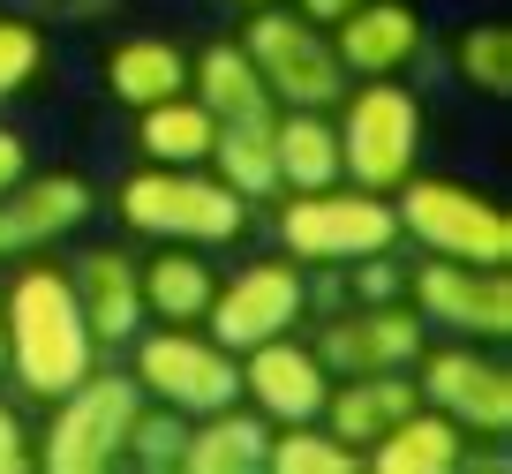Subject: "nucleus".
Here are the masks:
<instances>
[{"label": "nucleus", "instance_id": "nucleus-1", "mask_svg": "<svg viewBox=\"0 0 512 474\" xmlns=\"http://www.w3.org/2000/svg\"><path fill=\"white\" fill-rule=\"evenodd\" d=\"M0 339H8V369H0V377H16V392L46 399V407L98 362V339H91V324H83L68 264H23L16 279L0 286Z\"/></svg>", "mask_w": 512, "mask_h": 474}, {"label": "nucleus", "instance_id": "nucleus-2", "mask_svg": "<svg viewBox=\"0 0 512 474\" xmlns=\"http://www.w3.org/2000/svg\"><path fill=\"white\" fill-rule=\"evenodd\" d=\"M128 234L144 241H189V249H226L249 234V204L226 189L211 166H136L113 189Z\"/></svg>", "mask_w": 512, "mask_h": 474}, {"label": "nucleus", "instance_id": "nucleus-3", "mask_svg": "<svg viewBox=\"0 0 512 474\" xmlns=\"http://www.w3.org/2000/svg\"><path fill=\"white\" fill-rule=\"evenodd\" d=\"M332 128H339V174L354 189L392 196L422 158V98L400 76H354L332 98Z\"/></svg>", "mask_w": 512, "mask_h": 474}, {"label": "nucleus", "instance_id": "nucleus-4", "mask_svg": "<svg viewBox=\"0 0 512 474\" xmlns=\"http://www.w3.org/2000/svg\"><path fill=\"white\" fill-rule=\"evenodd\" d=\"M392 219L400 241L422 256H452V264H512V211L490 189L452 174H407L392 189Z\"/></svg>", "mask_w": 512, "mask_h": 474}, {"label": "nucleus", "instance_id": "nucleus-5", "mask_svg": "<svg viewBox=\"0 0 512 474\" xmlns=\"http://www.w3.org/2000/svg\"><path fill=\"white\" fill-rule=\"evenodd\" d=\"M136 407H144L136 377L91 362L61 399H53L46 437H31V467H46V474H106V467H121V444H128Z\"/></svg>", "mask_w": 512, "mask_h": 474}, {"label": "nucleus", "instance_id": "nucleus-6", "mask_svg": "<svg viewBox=\"0 0 512 474\" xmlns=\"http://www.w3.org/2000/svg\"><path fill=\"white\" fill-rule=\"evenodd\" d=\"M279 241H287L294 264L347 271V264H362V256L392 249V241H400V219H392V196L354 189V181H332V189L279 196Z\"/></svg>", "mask_w": 512, "mask_h": 474}, {"label": "nucleus", "instance_id": "nucleus-7", "mask_svg": "<svg viewBox=\"0 0 512 474\" xmlns=\"http://www.w3.org/2000/svg\"><path fill=\"white\" fill-rule=\"evenodd\" d=\"M128 347H136V362H128L136 392L174 414H211L241 399V354H226L204 324H144Z\"/></svg>", "mask_w": 512, "mask_h": 474}, {"label": "nucleus", "instance_id": "nucleus-8", "mask_svg": "<svg viewBox=\"0 0 512 474\" xmlns=\"http://www.w3.org/2000/svg\"><path fill=\"white\" fill-rule=\"evenodd\" d=\"M241 53L256 61L272 106H324L332 113V98L347 91V68H339V53H332V31L309 23L302 8H287V0H279V8H249Z\"/></svg>", "mask_w": 512, "mask_h": 474}, {"label": "nucleus", "instance_id": "nucleus-9", "mask_svg": "<svg viewBox=\"0 0 512 474\" xmlns=\"http://www.w3.org/2000/svg\"><path fill=\"white\" fill-rule=\"evenodd\" d=\"M415 392L422 407L452 414L467 437H505L512 429V369L497 339H445L415 354Z\"/></svg>", "mask_w": 512, "mask_h": 474}, {"label": "nucleus", "instance_id": "nucleus-10", "mask_svg": "<svg viewBox=\"0 0 512 474\" xmlns=\"http://www.w3.org/2000/svg\"><path fill=\"white\" fill-rule=\"evenodd\" d=\"M309 316V279L294 256H256V264H241L234 279L211 286V309H204V332L219 339L226 354H249L264 347V339L294 332Z\"/></svg>", "mask_w": 512, "mask_h": 474}, {"label": "nucleus", "instance_id": "nucleus-11", "mask_svg": "<svg viewBox=\"0 0 512 474\" xmlns=\"http://www.w3.org/2000/svg\"><path fill=\"white\" fill-rule=\"evenodd\" d=\"M407 309L445 339H505L512 332V279H505V264L430 256V264L407 271Z\"/></svg>", "mask_w": 512, "mask_h": 474}, {"label": "nucleus", "instance_id": "nucleus-12", "mask_svg": "<svg viewBox=\"0 0 512 474\" xmlns=\"http://www.w3.org/2000/svg\"><path fill=\"white\" fill-rule=\"evenodd\" d=\"M309 347L324 354L332 377H354V369H415V354L430 347V324H422L407 301H354Z\"/></svg>", "mask_w": 512, "mask_h": 474}, {"label": "nucleus", "instance_id": "nucleus-13", "mask_svg": "<svg viewBox=\"0 0 512 474\" xmlns=\"http://www.w3.org/2000/svg\"><path fill=\"white\" fill-rule=\"evenodd\" d=\"M324 392H332V369H324V354L309 347V339L279 332L264 339V347L241 354V399H249L264 422H317L324 414Z\"/></svg>", "mask_w": 512, "mask_h": 474}, {"label": "nucleus", "instance_id": "nucleus-14", "mask_svg": "<svg viewBox=\"0 0 512 474\" xmlns=\"http://www.w3.org/2000/svg\"><path fill=\"white\" fill-rule=\"evenodd\" d=\"M98 211L83 174H23L16 189H0V264L16 256H46L53 241H68Z\"/></svg>", "mask_w": 512, "mask_h": 474}, {"label": "nucleus", "instance_id": "nucleus-15", "mask_svg": "<svg viewBox=\"0 0 512 474\" xmlns=\"http://www.w3.org/2000/svg\"><path fill=\"white\" fill-rule=\"evenodd\" d=\"M332 53L339 68L354 76H407V68L430 53V16L415 0H362L332 23Z\"/></svg>", "mask_w": 512, "mask_h": 474}, {"label": "nucleus", "instance_id": "nucleus-16", "mask_svg": "<svg viewBox=\"0 0 512 474\" xmlns=\"http://www.w3.org/2000/svg\"><path fill=\"white\" fill-rule=\"evenodd\" d=\"M68 286H76L83 324H91L98 347H128V339L151 324V316H144V279H136V256L113 249V241L83 249L76 264H68Z\"/></svg>", "mask_w": 512, "mask_h": 474}, {"label": "nucleus", "instance_id": "nucleus-17", "mask_svg": "<svg viewBox=\"0 0 512 474\" xmlns=\"http://www.w3.org/2000/svg\"><path fill=\"white\" fill-rule=\"evenodd\" d=\"M415 407H422L415 369H354V377H332L317 422L332 429V437H347L354 452H369L384 429L400 422V414H415Z\"/></svg>", "mask_w": 512, "mask_h": 474}, {"label": "nucleus", "instance_id": "nucleus-18", "mask_svg": "<svg viewBox=\"0 0 512 474\" xmlns=\"http://www.w3.org/2000/svg\"><path fill=\"white\" fill-rule=\"evenodd\" d=\"M264 444H272V422L249 399H226L211 414H189L174 474H264Z\"/></svg>", "mask_w": 512, "mask_h": 474}, {"label": "nucleus", "instance_id": "nucleus-19", "mask_svg": "<svg viewBox=\"0 0 512 474\" xmlns=\"http://www.w3.org/2000/svg\"><path fill=\"white\" fill-rule=\"evenodd\" d=\"M136 279H144V316L151 324H204L219 271H211V256L189 249V241H159L151 256H136Z\"/></svg>", "mask_w": 512, "mask_h": 474}, {"label": "nucleus", "instance_id": "nucleus-20", "mask_svg": "<svg viewBox=\"0 0 512 474\" xmlns=\"http://www.w3.org/2000/svg\"><path fill=\"white\" fill-rule=\"evenodd\" d=\"M98 83H106L113 106L144 113V106H159V98L189 91V53H181L174 38H113L106 61H98Z\"/></svg>", "mask_w": 512, "mask_h": 474}, {"label": "nucleus", "instance_id": "nucleus-21", "mask_svg": "<svg viewBox=\"0 0 512 474\" xmlns=\"http://www.w3.org/2000/svg\"><path fill=\"white\" fill-rule=\"evenodd\" d=\"M467 444H475V437H467L452 414L415 407V414H400V422H392L377 444H369L362 467H377V474H460Z\"/></svg>", "mask_w": 512, "mask_h": 474}, {"label": "nucleus", "instance_id": "nucleus-22", "mask_svg": "<svg viewBox=\"0 0 512 474\" xmlns=\"http://www.w3.org/2000/svg\"><path fill=\"white\" fill-rule=\"evenodd\" d=\"M279 113V106H272ZM272 113H241V121H219L211 136V174L241 196V204H279V143H272Z\"/></svg>", "mask_w": 512, "mask_h": 474}, {"label": "nucleus", "instance_id": "nucleus-23", "mask_svg": "<svg viewBox=\"0 0 512 474\" xmlns=\"http://www.w3.org/2000/svg\"><path fill=\"white\" fill-rule=\"evenodd\" d=\"M272 143H279V196L347 181L339 174V128H332L324 106H279L272 113Z\"/></svg>", "mask_w": 512, "mask_h": 474}, {"label": "nucleus", "instance_id": "nucleus-24", "mask_svg": "<svg viewBox=\"0 0 512 474\" xmlns=\"http://www.w3.org/2000/svg\"><path fill=\"white\" fill-rule=\"evenodd\" d=\"M189 91L204 98L211 121L272 113V91H264V76H256V61L241 53V38H211L204 53H189Z\"/></svg>", "mask_w": 512, "mask_h": 474}, {"label": "nucleus", "instance_id": "nucleus-25", "mask_svg": "<svg viewBox=\"0 0 512 474\" xmlns=\"http://www.w3.org/2000/svg\"><path fill=\"white\" fill-rule=\"evenodd\" d=\"M211 136H219V121L204 113L196 91H174V98L136 113V151H144V166H204Z\"/></svg>", "mask_w": 512, "mask_h": 474}, {"label": "nucleus", "instance_id": "nucleus-26", "mask_svg": "<svg viewBox=\"0 0 512 474\" xmlns=\"http://www.w3.org/2000/svg\"><path fill=\"white\" fill-rule=\"evenodd\" d=\"M264 467L272 474H347V467H362V452L347 437H332L324 422H279L272 444H264Z\"/></svg>", "mask_w": 512, "mask_h": 474}, {"label": "nucleus", "instance_id": "nucleus-27", "mask_svg": "<svg viewBox=\"0 0 512 474\" xmlns=\"http://www.w3.org/2000/svg\"><path fill=\"white\" fill-rule=\"evenodd\" d=\"M452 76L482 98H512V23H467L452 38Z\"/></svg>", "mask_w": 512, "mask_h": 474}, {"label": "nucleus", "instance_id": "nucleus-28", "mask_svg": "<svg viewBox=\"0 0 512 474\" xmlns=\"http://www.w3.org/2000/svg\"><path fill=\"white\" fill-rule=\"evenodd\" d=\"M181 437H189V414L144 399V407H136V422H128L121 467H136V474H174V467H181Z\"/></svg>", "mask_w": 512, "mask_h": 474}, {"label": "nucleus", "instance_id": "nucleus-29", "mask_svg": "<svg viewBox=\"0 0 512 474\" xmlns=\"http://www.w3.org/2000/svg\"><path fill=\"white\" fill-rule=\"evenodd\" d=\"M38 68H46V31L31 16H16V8H0V98L31 91Z\"/></svg>", "mask_w": 512, "mask_h": 474}, {"label": "nucleus", "instance_id": "nucleus-30", "mask_svg": "<svg viewBox=\"0 0 512 474\" xmlns=\"http://www.w3.org/2000/svg\"><path fill=\"white\" fill-rule=\"evenodd\" d=\"M347 279H354V301H407V271L392 264V249L347 264Z\"/></svg>", "mask_w": 512, "mask_h": 474}, {"label": "nucleus", "instance_id": "nucleus-31", "mask_svg": "<svg viewBox=\"0 0 512 474\" xmlns=\"http://www.w3.org/2000/svg\"><path fill=\"white\" fill-rule=\"evenodd\" d=\"M0 474H31V429L8 399H0Z\"/></svg>", "mask_w": 512, "mask_h": 474}, {"label": "nucleus", "instance_id": "nucleus-32", "mask_svg": "<svg viewBox=\"0 0 512 474\" xmlns=\"http://www.w3.org/2000/svg\"><path fill=\"white\" fill-rule=\"evenodd\" d=\"M23 174H31V143H23V136H16V128L0 121V189H16V181H23Z\"/></svg>", "mask_w": 512, "mask_h": 474}, {"label": "nucleus", "instance_id": "nucleus-33", "mask_svg": "<svg viewBox=\"0 0 512 474\" xmlns=\"http://www.w3.org/2000/svg\"><path fill=\"white\" fill-rule=\"evenodd\" d=\"M294 8H302L309 23H324V31H332V23L347 16V8H362V0H294Z\"/></svg>", "mask_w": 512, "mask_h": 474}, {"label": "nucleus", "instance_id": "nucleus-34", "mask_svg": "<svg viewBox=\"0 0 512 474\" xmlns=\"http://www.w3.org/2000/svg\"><path fill=\"white\" fill-rule=\"evenodd\" d=\"M226 8H241V16H249V8H279V0H226Z\"/></svg>", "mask_w": 512, "mask_h": 474}, {"label": "nucleus", "instance_id": "nucleus-35", "mask_svg": "<svg viewBox=\"0 0 512 474\" xmlns=\"http://www.w3.org/2000/svg\"><path fill=\"white\" fill-rule=\"evenodd\" d=\"M0 369H8V339H0Z\"/></svg>", "mask_w": 512, "mask_h": 474}]
</instances>
